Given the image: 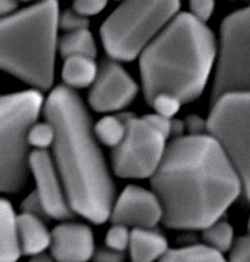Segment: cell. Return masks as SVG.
Segmentation results:
<instances>
[{
    "label": "cell",
    "mask_w": 250,
    "mask_h": 262,
    "mask_svg": "<svg viewBox=\"0 0 250 262\" xmlns=\"http://www.w3.org/2000/svg\"><path fill=\"white\" fill-rule=\"evenodd\" d=\"M150 184L164 209L162 223L175 230L212 226L243 189L225 150L211 134L175 139Z\"/></svg>",
    "instance_id": "1"
},
{
    "label": "cell",
    "mask_w": 250,
    "mask_h": 262,
    "mask_svg": "<svg viewBox=\"0 0 250 262\" xmlns=\"http://www.w3.org/2000/svg\"><path fill=\"white\" fill-rule=\"evenodd\" d=\"M44 117L56 131L55 162L74 212L95 224L106 223L115 189L80 96L66 85L56 87L44 103Z\"/></svg>",
    "instance_id": "2"
},
{
    "label": "cell",
    "mask_w": 250,
    "mask_h": 262,
    "mask_svg": "<svg viewBox=\"0 0 250 262\" xmlns=\"http://www.w3.org/2000/svg\"><path fill=\"white\" fill-rule=\"evenodd\" d=\"M216 58L214 33L191 13H179L140 56L147 103L167 93L183 103L202 95Z\"/></svg>",
    "instance_id": "3"
},
{
    "label": "cell",
    "mask_w": 250,
    "mask_h": 262,
    "mask_svg": "<svg viewBox=\"0 0 250 262\" xmlns=\"http://www.w3.org/2000/svg\"><path fill=\"white\" fill-rule=\"evenodd\" d=\"M59 18L58 0H41L2 18V68L36 89H50L55 78Z\"/></svg>",
    "instance_id": "4"
},
{
    "label": "cell",
    "mask_w": 250,
    "mask_h": 262,
    "mask_svg": "<svg viewBox=\"0 0 250 262\" xmlns=\"http://www.w3.org/2000/svg\"><path fill=\"white\" fill-rule=\"evenodd\" d=\"M178 9L179 0H124L100 28L107 55L117 60L135 59Z\"/></svg>",
    "instance_id": "5"
},
{
    "label": "cell",
    "mask_w": 250,
    "mask_h": 262,
    "mask_svg": "<svg viewBox=\"0 0 250 262\" xmlns=\"http://www.w3.org/2000/svg\"><path fill=\"white\" fill-rule=\"evenodd\" d=\"M43 107L38 90L6 95L0 102V186L3 193L24 187L30 169V131Z\"/></svg>",
    "instance_id": "6"
},
{
    "label": "cell",
    "mask_w": 250,
    "mask_h": 262,
    "mask_svg": "<svg viewBox=\"0 0 250 262\" xmlns=\"http://www.w3.org/2000/svg\"><path fill=\"white\" fill-rule=\"evenodd\" d=\"M208 133L225 150L250 202V92H231L212 102Z\"/></svg>",
    "instance_id": "7"
},
{
    "label": "cell",
    "mask_w": 250,
    "mask_h": 262,
    "mask_svg": "<svg viewBox=\"0 0 250 262\" xmlns=\"http://www.w3.org/2000/svg\"><path fill=\"white\" fill-rule=\"evenodd\" d=\"M231 92H250V6L228 15L221 25L212 102Z\"/></svg>",
    "instance_id": "8"
},
{
    "label": "cell",
    "mask_w": 250,
    "mask_h": 262,
    "mask_svg": "<svg viewBox=\"0 0 250 262\" xmlns=\"http://www.w3.org/2000/svg\"><path fill=\"white\" fill-rule=\"evenodd\" d=\"M167 139L146 117H130L125 137L112 154L115 172L124 179L153 177L167 152Z\"/></svg>",
    "instance_id": "9"
},
{
    "label": "cell",
    "mask_w": 250,
    "mask_h": 262,
    "mask_svg": "<svg viewBox=\"0 0 250 262\" xmlns=\"http://www.w3.org/2000/svg\"><path fill=\"white\" fill-rule=\"evenodd\" d=\"M30 169L36 179V193L44 208L48 218L68 221L75 214L68 201L59 171L48 150L30 154Z\"/></svg>",
    "instance_id": "10"
},
{
    "label": "cell",
    "mask_w": 250,
    "mask_h": 262,
    "mask_svg": "<svg viewBox=\"0 0 250 262\" xmlns=\"http://www.w3.org/2000/svg\"><path fill=\"white\" fill-rule=\"evenodd\" d=\"M139 87L117 62H103L92 85L88 102L97 112H115L127 107L137 95Z\"/></svg>",
    "instance_id": "11"
},
{
    "label": "cell",
    "mask_w": 250,
    "mask_h": 262,
    "mask_svg": "<svg viewBox=\"0 0 250 262\" xmlns=\"http://www.w3.org/2000/svg\"><path fill=\"white\" fill-rule=\"evenodd\" d=\"M164 218V209L155 191L128 186L113 205L110 221L134 228H156Z\"/></svg>",
    "instance_id": "12"
},
{
    "label": "cell",
    "mask_w": 250,
    "mask_h": 262,
    "mask_svg": "<svg viewBox=\"0 0 250 262\" xmlns=\"http://www.w3.org/2000/svg\"><path fill=\"white\" fill-rule=\"evenodd\" d=\"M52 256L58 262H88L95 255L92 228L78 223H62L52 230Z\"/></svg>",
    "instance_id": "13"
},
{
    "label": "cell",
    "mask_w": 250,
    "mask_h": 262,
    "mask_svg": "<svg viewBox=\"0 0 250 262\" xmlns=\"http://www.w3.org/2000/svg\"><path fill=\"white\" fill-rule=\"evenodd\" d=\"M131 262H159L167 253V237L156 228H134L130 242Z\"/></svg>",
    "instance_id": "14"
},
{
    "label": "cell",
    "mask_w": 250,
    "mask_h": 262,
    "mask_svg": "<svg viewBox=\"0 0 250 262\" xmlns=\"http://www.w3.org/2000/svg\"><path fill=\"white\" fill-rule=\"evenodd\" d=\"M18 226L22 255L34 256L38 253H44L46 249H50L52 231L48 230L43 218L22 212L18 215Z\"/></svg>",
    "instance_id": "15"
},
{
    "label": "cell",
    "mask_w": 250,
    "mask_h": 262,
    "mask_svg": "<svg viewBox=\"0 0 250 262\" xmlns=\"http://www.w3.org/2000/svg\"><path fill=\"white\" fill-rule=\"evenodd\" d=\"M21 255L18 215L12 205L3 199L0 202V262H16Z\"/></svg>",
    "instance_id": "16"
},
{
    "label": "cell",
    "mask_w": 250,
    "mask_h": 262,
    "mask_svg": "<svg viewBox=\"0 0 250 262\" xmlns=\"http://www.w3.org/2000/svg\"><path fill=\"white\" fill-rule=\"evenodd\" d=\"M99 75V68L93 58L74 56L65 59L62 68V78L66 87L71 89H84L93 85Z\"/></svg>",
    "instance_id": "17"
},
{
    "label": "cell",
    "mask_w": 250,
    "mask_h": 262,
    "mask_svg": "<svg viewBox=\"0 0 250 262\" xmlns=\"http://www.w3.org/2000/svg\"><path fill=\"white\" fill-rule=\"evenodd\" d=\"M60 56L68 59L74 56H85V58H96V49L93 34L88 30L72 31L62 37L59 40Z\"/></svg>",
    "instance_id": "18"
},
{
    "label": "cell",
    "mask_w": 250,
    "mask_h": 262,
    "mask_svg": "<svg viewBox=\"0 0 250 262\" xmlns=\"http://www.w3.org/2000/svg\"><path fill=\"white\" fill-rule=\"evenodd\" d=\"M159 262H228L224 253L212 249L208 245H190L177 249H169Z\"/></svg>",
    "instance_id": "19"
},
{
    "label": "cell",
    "mask_w": 250,
    "mask_h": 262,
    "mask_svg": "<svg viewBox=\"0 0 250 262\" xmlns=\"http://www.w3.org/2000/svg\"><path fill=\"white\" fill-rule=\"evenodd\" d=\"M127 121L119 117H105L95 125L96 137L106 146L117 147L125 137L127 133Z\"/></svg>",
    "instance_id": "20"
},
{
    "label": "cell",
    "mask_w": 250,
    "mask_h": 262,
    "mask_svg": "<svg viewBox=\"0 0 250 262\" xmlns=\"http://www.w3.org/2000/svg\"><path fill=\"white\" fill-rule=\"evenodd\" d=\"M202 236L204 245L211 246L212 249L218 250L221 253L230 252L236 242L234 230H233L231 224H228L226 221H221V220L202 230Z\"/></svg>",
    "instance_id": "21"
},
{
    "label": "cell",
    "mask_w": 250,
    "mask_h": 262,
    "mask_svg": "<svg viewBox=\"0 0 250 262\" xmlns=\"http://www.w3.org/2000/svg\"><path fill=\"white\" fill-rule=\"evenodd\" d=\"M56 137V131L52 122L34 124L30 131V146L36 147V150H46L49 146H53Z\"/></svg>",
    "instance_id": "22"
},
{
    "label": "cell",
    "mask_w": 250,
    "mask_h": 262,
    "mask_svg": "<svg viewBox=\"0 0 250 262\" xmlns=\"http://www.w3.org/2000/svg\"><path fill=\"white\" fill-rule=\"evenodd\" d=\"M131 242V228L122 224H113L107 230L106 237H105V245L110 249L125 252L130 248Z\"/></svg>",
    "instance_id": "23"
},
{
    "label": "cell",
    "mask_w": 250,
    "mask_h": 262,
    "mask_svg": "<svg viewBox=\"0 0 250 262\" xmlns=\"http://www.w3.org/2000/svg\"><path fill=\"white\" fill-rule=\"evenodd\" d=\"M149 105L155 109L157 115H162V117H165V118L171 119L172 117L177 115V112L179 111L183 102L179 100L178 97H175V96L167 95V93H161V95L156 96L155 99H153Z\"/></svg>",
    "instance_id": "24"
},
{
    "label": "cell",
    "mask_w": 250,
    "mask_h": 262,
    "mask_svg": "<svg viewBox=\"0 0 250 262\" xmlns=\"http://www.w3.org/2000/svg\"><path fill=\"white\" fill-rule=\"evenodd\" d=\"M59 27L63 31H80V30H87L88 28V19L81 13L72 11H65L60 15Z\"/></svg>",
    "instance_id": "25"
},
{
    "label": "cell",
    "mask_w": 250,
    "mask_h": 262,
    "mask_svg": "<svg viewBox=\"0 0 250 262\" xmlns=\"http://www.w3.org/2000/svg\"><path fill=\"white\" fill-rule=\"evenodd\" d=\"M228 262H250V234L236 238Z\"/></svg>",
    "instance_id": "26"
},
{
    "label": "cell",
    "mask_w": 250,
    "mask_h": 262,
    "mask_svg": "<svg viewBox=\"0 0 250 262\" xmlns=\"http://www.w3.org/2000/svg\"><path fill=\"white\" fill-rule=\"evenodd\" d=\"M107 0H74V11L84 16L97 15L106 8Z\"/></svg>",
    "instance_id": "27"
},
{
    "label": "cell",
    "mask_w": 250,
    "mask_h": 262,
    "mask_svg": "<svg viewBox=\"0 0 250 262\" xmlns=\"http://www.w3.org/2000/svg\"><path fill=\"white\" fill-rule=\"evenodd\" d=\"M191 15H194L199 21L206 23L215 9V0H190Z\"/></svg>",
    "instance_id": "28"
},
{
    "label": "cell",
    "mask_w": 250,
    "mask_h": 262,
    "mask_svg": "<svg viewBox=\"0 0 250 262\" xmlns=\"http://www.w3.org/2000/svg\"><path fill=\"white\" fill-rule=\"evenodd\" d=\"M21 208H22V212H25V214L36 215V216L43 218V220L48 218V215L44 212V208H43V205L40 202L38 194L36 193V190L33 191L31 194L27 196V199L22 202V206H21Z\"/></svg>",
    "instance_id": "29"
},
{
    "label": "cell",
    "mask_w": 250,
    "mask_h": 262,
    "mask_svg": "<svg viewBox=\"0 0 250 262\" xmlns=\"http://www.w3.org/2000/svg\"><path fill=\"white\" fill-rule=\"evenodd\" d=\"M93 262H125V252L110 249L107 246L96 249L93 255Z\"/></svg>",
    "instance_id": "30"
},
{
    "label": "cell",
    "mask_w": 250,
    "mask_h": 262,
    "mask_svg": "<svg viewBox=\"0 0 250 262\" xmlns=\"http://www.w3.org/2000/svg\"><path fill=\"white\" fill-rule=\"evenodd\" d=\"M187 127L190 130L191 136H199V134H203V127H206L208 130V121H203L199 117H190L187 119Z\"/></svg>",
    "instance_id": "31"
},
{
    "label": "cell",
    "mask_w": 250,
    "mask_h": 262,
    "mask_svg": "<svg viewBox=\"0 0 250 262\" xmlns=\"http://www.w3.org/2000/svg\"><path fill=\"white\" fill-rule=\"evenodd\" d=\"M18 6L16 0H0V15L2 18L9 16V13H12Z\"/></svg>",
    "instance_id": "32"
},
{
    "label": "cell",
    "mask_w": 250,
    "mask_h": 262,
    "mask_svg": "<svg viewBox=\"0 0 250 262\" xmlns=\"http://www.w3.org/2000/svg\"><path fill=\"white\" fill-rule=\"evenodd\" d=\"M28 262H58L52 255H46V253H38L30 258Z\"/></svg>",
    "instance_id": "33"
},
{
    "label": "cell",
    "mask_w": 250,
    "mask_h": 262,
    "mask_svg": "<svg viewBox=\"0 0 250 262\" xmlns=\"http://www.w3.org/2000/svg\"><path fill=\"white\" fill-rule=\"evenodd\" d=\"M249 231H250V220H249Z\"/></svg>",
    "instance_id": "34"
},
{
    "label": "cell",
    "mask_w": 250,
    "mask_h": 262,
    "mask_svg": "<svg viewBox=\"0 0 250 262\" xmlns=\"http://www.w3.org/2000/svg\"><path fill=\"white\" fill-rule=\"evenodd\" d=\"M24 2H30V0H24Z\"/></svg>",
    "instance_id": "35"
}]
</instances>
